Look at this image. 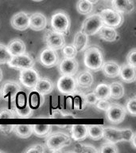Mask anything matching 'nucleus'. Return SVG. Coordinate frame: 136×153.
I'll list each match as a JSON object with an SVG mask.
<instances>
[{"label": "nucleus", "instance_id": "obj_48", "mask_svg": "<svg viewBox=\"0 0 136 153\" xmlns=\"http://www.w3.org/2000/svg\"><path fill=\"white\" fill-rule=\"evenodd\" d=\"M14 124H0V132L7 135L11 133L14 130Z\"/></svg>", "mask_w": 136, "mask_h": 153}, {"label": "nucleus", "instance_id": "obj_7", "mask_svg": "<svg viewBox=\"0 0 136 153\" xmlns=\"http://www.w3.org/2000/svg\"><path fill=\"white\" fill-rule=\"evenodd\" d=\"M102 26H103V24L100 14H92L88 15L84 20L83 23L81 25V30L83 31L88 36L95 35Z\"/></svg>", "mask_w": 136, "mask_h": 153}, {"label": "nucleus", "instance_id": "obj_5", "mask_svg": "<svg viewBox=\"0 0 136 153\" xmlns=\"http://www.w3.org/2000/svg\"><path fill=\"white\" fill-rule=\"evenodd\" d=\"M21 91V85L13 80H7L2 84L0 87V96L5 100L10 101L13 105L17 94Z\"/></svg>", "mask_w": 136, "mask_h": 153}, {"label": "nucleus", "instance_id": "obj_43", "mask_svg": "<svg viewBox=\"0 0 136 153\" xmlns=\"http://www.w3.org/2000/svg\"><path fill=\"white\" fill-rule=\"evenodd\" d=\"M15 118L16 117L12 108H0V119H15Z\"/></svg>", "mask_w": 136, "mask_h": 153}, {"label": "nucleus", "instance_id": "obj_44", "mask_svg": "<svg viewBox=\"0 0 136 153\" xmlns=\"http://www.w3.org/2000/svg\"><path fill=\"white\" fill-rule=\"evenodd\" d=\"M111 102L109 100H105V99H98L97 102L95 103V107L99 110L101 111H106L108 108Z\"/></svg>", "mask_w": 136, "mask_h": 153}, {"label": "nucleus", "instance_id": "obj_53", "mask_svg": "<svg viewBox=\"0 0 136 153\" xmlns=\"http://www.w3.org/2000/svg\"><path fill=\"white\" fill-rule=\"evenodd\" d=\"M107 1H111V2H112V0H107Z\"/></svg>", "mask_w": 136, "mask_h": 153}, {"label": "nucleus", "instance_id": "obj_2", "mask_svg": "<svg viewBox=\"0 0 136 153\" xmlns=\"http://www.w3.org/2000/svg\"><path fill=\"white\" fill-rule=\"evenodd\" d=\"M72 138L69 135L63 131L51 132L45 137V145L48 150L52 152H59L62 148L71 144Z\"/></svg>", "mask_w": 136, "mask_h": 153}, {"label": "nucleus", "instance_id": "obj_42", "mask_svg": "<svg viewBox=\"0 0 136 153\" xmlns=\"http://www.w3.org/2000/svg\"><path fill=\"white\" fill-rule=\"evenodd\" d=\"M46 151L45 144L42 143H35L30 145L25 150V152H36V153H44Z\"/></svg>", "mask_w": 136, "mask_h": 153}, {"label": "nucleus", "instance_id": "obj_52", "mask_svg": "<svg viewBox=\"0 0 136 153\" xmlns=\"http://www.w3.org/2000/svg\"><path fill=\"white\" fill-rule=\"evenodd\" d=\"M34 2H41V1H43V0H33Z\"/></svg>", "mask_w": 136, "mask_h": 153}, {"label": "nucleus", "instance_id": "obj_39", "mask_svg": "<svg viewBox=\"0 0 136 153\" xmlns=\"http://www.w3.org/2000/svg\"><path fill=\"white\" fill-rule=\"evenodd\" d=\"M62 53L64 57H72L74 58L76 57L77 54V50L76 47L72 44H69V45H64V47L62 48Z\"/></svg>", "mask_w": 136, "mask_h": 153}, {"label": "nucleus", "instance_id": "obj_10", "mask_svg": "<svg viewBox=\"0 0 136 153\" xmlns=\"http://www.w3.org/2000/svg\"><path fill=\"white\" fill-rule=\"evenodd\" d=\"M38 61L45 68H52L58 65L60 57L57 50L45 47L41 50L38 56Z\"/></svg>", "mask_w": 136, "mask_h": 153}, {"label": "nucleus", "instance_id": "obj_41", "mask_svg": "<svg viewBox=\"0 0 136 153\" xmlns=\"http://www.w3.org/2000/svg\"><path fill=\"white\" fill-rule=\"evenodd\" d=\"M126 112L131 115L132 117L136 116V98L134 96L132 97H130L126 100Z\"/></svg>", "mask_w": 136, "mask_h": 153}, {"label": "nucleus", "instance_id": "obj_26", "mask_svg": "<svg viewBox=\"0 0 136 153\" xmlns=\"http://www.w3.org/2000/svg\"><path fill=\"white\" fill-rule=\"evenodd\" d=\"M88 36L81 30L78 32H76L74 36L73 43H72V45L76 47V50L79 52H83L88 47Z\"/></svg>", "mask_w": 136, "mask_h": 153}, {"label": "nucleus", "instance_id": "obj_9", "mask_svg": "<svg viewBox=\"0 0 136 153\" xmlns=\"http://www.w3.org/2000/svg\"><path fill=\"white\" fill-rule=\"evenodd\" d=\"M40 74L33 67L21 69L19 74V81L21 85L28 89H33L40 78Z\"/></svg>", "mask_w": 136, "mask_h": 153}, {"label": "nucleus", "instance_id": "obj_46", "mask_svg": "<svg viewBox=\"0 0 136 153\" xmlns=\"http://www.w3.org/2000/svg\"><path fill=\"white\" fill-rule=\"evenodd\" d=\"M122 136H123V141H126V142H130L134 136L133 130L131 128H122Z\"/></svg>", "mask_w": 136, "mask_h": 153}, {"label": "nucleus", "instance_id": "obj_6", "mask_svg": "<svg viewBox=\"0 0 136 153\" xmlns=\"http://www.w3.org/2000/svg\"><path fill=\"white\" fill-rule=\"evenodd\" d=\"M43 41L46 47L51 48L55 50H61L65 45L64 36L52 29H47L45 31L43 36Z\"/></svg>", "mask_w": 136, "mask_h": 153}, {"label": "nucleus", "instance_id": "obj_20", "mask_svg": "<svg viewBox=\"0 0 136 153\" xmlns=\"http://www.w3.org/2000/svg\"><path fill=\"white\" fill-rule=\"evenodd\" d=\"M112 8L122 14H131L135 10L133 0H112Z\"/></svg>", "mask_w": 136, "mask_h": 153}, {"label": "nucleus", "instance_id": "obj_54", "mask_svg": "<svg viewBox=\"0 0 136 153\" xmlns=\"http://www.w3.org/2000/svg\"><path fill=\"white\" fill-rule=\"evenodd\" d=\"M0 152H2V151H1V150H0Z\"/></svg>", "mask_w": 136, "mask_h": 153}, {"label": "nucleus", "instance_id": "obj_34", "mask_svg": "<svg viewBox=\"0 0 136 153\" xmlns=\"http://www.w3.org/2000/svg\"><path fill=\"white\" fill-rule=\"evenodd\" d=\"M76 10L81 14L88 15L93 10V4L88 0H78L76 2Z\"/></svg>", "mask_w": 136, "mask_h": 153}, {"label": "nucleus", "instance_id": "obj_36", "mask_svg": "<svg viewBox=\"0 0 136 153\" xmlns=\"http://www.w3.org/2000/svg\"><path fill=\"white\" fill-rule=\"evenodd\" d=\"M12 54L7 48V45L0 43V65L7 64L12 58Z\"/></svg>", "mask_w": 136, "mask_h": 153}, {"label": "nucleus", "instance_id": "obj_33", "mask_svg": "<svg viewBox=\"0 0 136 153\" xmlns=\"http://www.w3.org/2000/svg\"><path fill=\"white\" fill-rule=\"evenodd\" d=\"M44 101H45L44 96L35 90L32 92L28 97L29 105H30L31 108H33V109L41 107L43 105Z\"/></svg>", "mask_w": 136, "mask_h": 153}, {"label": "nucleus", "instance_id": "obj_16", "mask_svg": "<svg viewBox=\"0 0 136 153\" xmlns=\"http://www.w3.org/2000/svg\"><path fill=\"white\" fill-rule=\"evenodd\" d=\"M76 79V87L80 90H88L92 88L94 83V77L92 71L86 69L79 73Z\"/></svg>", "mask_w": 136, "mask_h": 153}, {"label": "nucleus", "instance_id": "obj_51", "mask_svg": "<svg viewBox=\"0 0 136 153\" xmlns=\"http://www.w3.org/2000/svg\"><path fill=\"white\" fill-rule=\"evenodd\" d=\"M2 77H3V73H2V70L0 69V82L2 81Z\"/></svg>", "mask_w": 136, "mask_h": 153}, {"label": "nucleus", "instance_id": "obj_24", "mask_svg": "<svg viewBox=\"0 0 136 153\" xmlns=\"http://www.w3.org/2000/svg\"><path fill=\"white\" fill-rule=\"evenodd\" d=\"M70 137L75 141H83L88 137V126L86 124H73L70 128Z\"/></svg>", "mask_w": 136, "mask_h": 153}, {"label": "nucleus", "instance_id": "obj_18", "mask_svg": "<svg viewBox=\"0 0 136 153\" xmlns=\"http://www.w3.org/2000/svg\"><path fill=\"white\" fill-rule=\"evenodd\" d=\"M103 139L107 142L117 143L123 141L122 130L115 127H103Z\"/></svg>", "mask_w": 136, "mask_h": 153}, {"label": "nucleus", "instance_id": "obj_14", "mask_svg": "<svg viewBox=\"0 0 136 153\" xmlns=\"http://www.w3.org/2000/svg\"><path fill=\"white\" fill-rule=\"evenodd\" d=\"M10 24L16 30H26L30 26V14L25 11L17 12L11 17Z\"/></svg>", "mask_w": 136, "mask_h": 153}, {"label": "nucleus", "instance_id": "obj_37", "mask_svg": "<svg viewBox=\"0 0 136 153\" xmlns=\"http://www.w3.org/2000/svg\"><path fill=\"white\" fill-rule=\"evenodd\" d=\"M74 152H99V150L94 145L88 143H77L74 147Z\"/></svg>", "mask_w": 136, "mask_h": 153}, {"label": "nucleus", "instance_id": "obj_27", "mask_svg": "<svg viewBox=\"0 0 136 153\" xmlns=\"http://www.w3.org/2000/svg\"><path fill=\"white\" fill-rule=\"evenodd\" d=\"M11 108L16 118H18V119H30L31 117H33V112H34V109L33 108H31L29 103H27L24 107L21 108L17 107L13 105Z\"/></svg>", "mask_w": 136, "mask_h": 153}, {"label": "nucleus", "instance_id": "obj_32", "mask_svg": "<svg viewBox=\"0 0 136 153\" xmlns=\"http://www.w3.org/2000/svg\"><path fill=\"white\" fill-rule=\"evenodd\" d=\"M33 134L40 138H45L52 132V125L50 124H33Z\"/></svg>", "mask_w": 136, "mask_h": 153}, {"label": "nucleus", "instance_id": "obj_13", "mask_svg": "<svg viewBox=\"0 0 136 153\" xmlns=\"http://www.w3.org/2000/svg\"><path fill=\"white\" fill-rule=\"evenodd\" d=\"M57 87L61 93L66 96L69 95L77 88L76 79L74 78L73 76L61 75V76H60V78L57 80Z\"/></svg>", "mask_w": 136, "mask_h": 153}, {"label": "nucleus", "instance_id": "obj_29", "mask_svg": "<svg viewBox=\"0 0 136 153\" xmlns=\"http://www.w3.org/2000/svg\"><path fill=\"white\" fill-rule=\"evenodd\" d=\"M13 131L20 138L27 139L33 134V128L31 124H15Z\"/></svg>", "mask_w": 136, "mask_h": 153}, {"label": "nucleus", "instance_id": "obj_25", "mask_svg": "<svg viewBox=\"0 0 136 153\" xmlns=\"http://www.w3.org/2000/svg\"><path fill=\"white\" fill-rule=\"evenodd\" d=\"M7 48L12 54V56L21 54L26 53V46L23 41L20 38H14L12 39L7 45Z\"/></svg>", "mask_w": 136, "mask_h": 153}, {"label": "nucleus", "instance_id": "obj_23", "mask_svg": "<svg viewBox=\"0 0 136 153\" xmlns=\"http://www.w3.org/2000/svg\"><path fill=\"white\" fill-rule=\"evenodd\" d=\"M96 34L100 39L106 41V42H115L119 38V33L116 31L115 28L104 26V25L100 27Z\"/></svg>", "mask_w": 136, "mask_h": 153}, {"label": "nucleus", "instance_id": "obj_28", "mask_svg": "<svg viewBox=\"0 0 136 153\" xmlns=\"http://www.w3.org/2000/svg\"><path fill=\"white\" fill-rule=\"evenodd\" d=\"M125 94L123 84L120 81H114L110 84V97L114 100L121 99Z\"/></svg>", "mask_w": 136, "mask_h": 153}, {"label": "nucleus", "instance_id": "obj_17", "mask_svg": "<svg viewBox=\"0 0 136 153\" xmlns=\"http://www.w3.org/2000/svg\"><path fill=\"white\" fill-rule=\"evenodd\" d=\"M47 18L41 12H34L30 15V26L29 28L34 31L45 30L47 26Z\"/></svg>", "mask_w": 136, "mask_h": 153}, {"label": "nucleus", "instance_id": "obj_11", "mask_svg": "<svg viewBox=\"0 0 136 153\" xmlns=\"http://www.w3.org/2000/svg\"><path fill=\"white\" fill-rule=\"evenodd\" d=\"M8 66L12 69H25L34 67L35 62L30 55L26 53H21V54L13 56L8 63Z\"/></svg>", "mask_w": 136, "mask_h": 153}, {"label": "nucleus", "instance_id": "obj_45", "mask_svg": "<svg viewBox=\"0 0 136 153\" xmlns=\"http://www.w3.org/2000/svg\"><path fill=\"white\" fill-rule=\"evenodd\" d=\"M135 57H136V49L134 48L132 50L129 51V53L126 55V63L136 67V62H135Z\"/></svg>", "mask_w": 136, "mask_h": 153}, {"label": "nucleus", "instance_id": "obj_47", "mask_svg": "<svg viewBox=\"0 0 136 153\" xmlns=\"http://www.w3.org/2000/svg\"><path fill=\"white\" fill-rule=\"evenodd\" d=\"M98 98L94 93V92H91L87 94H85V101L86 105H95V103L97 102Z\"/></svg>", "mask_w": 136, "mask_h": 153}, {"label": "nucleus", "instance_id": "obj_3", "mask_svg": "<svg viewBox=\"0 0 136 153\" xmlns=\"http://www.w3.org/2000/svg\"><path fill=\"white\" fill-rule=\"evenodd\" d=\"M71 26L70 17L66 11L58 10L51 16V29L64 36L69 34Z\"/></svg>", "mask_w": 136, "mask_h": 153}, {"label": "nucleus", "instance_id": "obj_1", "mask_svg": "<svg viewBox=\"0 0 136 153\" xmlns=\"http://www.w3.org/2000/svg\"><path fill=\"white\" fill-rule=\"evenodd\" d=\"M84 53V65L90 71L97 72L101 69L104 62V54L101 48L92 45L86 48Z\"/></svg>", "mask_w": 136, "mask_h": 153}, {"label": "nucleus", "instance_id": "obj_15", "mask_svg": "<svg viewBox=\"0 0 136 153\" xmlns=\"http://www.w3.org/2000/svg\"><path fill=\"white\" fill-rule=\"evenodd\" d=\"M67 100L69 101L70 107L76 111L83 110L86 106L85 94L83 91L76 88L73 93L68 95Z\"/></svg>", "mask_w": 136, "mask_h": 153}, {"label": "nucleus", "instance_id": "obj_4", "mask_svg": "<svg viewBox=\"0 0 136 153\" xmlns=\"http://www.w3.org/2000/svg\"><path fill=\"white\" fill-rule=\"evenodd\" d=\"M100 14L104 26L119 28L123 23V14L113 8H105L100 11Z\"/></svg>", "mask_w": 136, "mask_h": 153}, {"label": "nucleus", "instance_id": "obj_49", "mask_svg": "<svg viewBox=\"0 0 136 153\" xmlns=\"http://www.w3.org/2000/svg\"><path fill=\"white\" fill-rule=\"evenodd\" d=\"M130 143L132 144V147L135 149L136 148V134L135 133L134 134V136H132V138H131Z\"/></svg>", "mask_w": 136, "mask_h": 153}, {"label": "nucleus", "instance_id": "obj_30", "mask_svg": "<svg viewBox=\"0 0 136 153\" xmlns=\"http://www.w3.org/2000/svg\"><path fill=\"white\" fill-rule=\"evenodd\" d=\"M94 93L97 97L98 99H105L109 100L110 97V84L106 82H101L95 86L94 89Z\"/></svg>", "mask_w": 136, "mask_h": 153}, {"label": "nucleus", "instance_id": "obj_38", "mask_svg": "<svg viewBox=\"0 0 136 153\" xmlns=\"http://www.w3.org/2000/svg\"><path fill=\"white\" fill-rule=\"evenodd\" d=\"M99 152L101 153H117L119 152V150L116 143L106 142L100 146V149Z\"/></svg>", "mask_w": 136, "mask_h": 153}, {"label": "nucleus", "instance_id": "obj_40", "mask_svg": "<svg viewBox=\"0 0 136 153\" xmlns=\"http://www.w3.org/2000/svg\"><path fill=\"white\" fill-rule=\"evenodd\" d=\"M28 103V97H26V94L22 91H20L16 96L14 103L13 104L14 105L18 108L24 107L25 105Z\"/></svg>", "mask_w": 136, "mask_h": 153}, {"label": "nucleus", "instance_id": "obj_12", "mask_svg": "<svg viewBox=\"0 0 136 153\" xmlns=\"http://www.w3.org/2000/svg\"><path fill=\"white\" fill-rule=\"evenodd\" d=\"M79 69L78 62L72 57H64L58 63V71L61 75L75 76Z\"/></svg>", "mask_w": 136, "mask_h": 153}, {"label": "nucleus", "instance_id": "obj_31", "mask_svg": "<svg viewBox=\"0 0 136 153\" xmlns=\"http://www.w3.org/2000/svg\"><path fill=\"white\" fill-rule=\"evenodd\" d=\"M88 126V136L92 140L97 141L103 139V127L100 124H90Z\"/></svg>", "mask_w": 136, "mask_h": 153}, {"label": "nucleus", "instance_id": "obj_35", "mask_svg": "<svg viewBox=\"0 0 136 153\" xmlns=\"http://www.w3.org/2000/svg\"><path fill=\"white\" fill-rule=\"evenodd\" d=\"M50 118L51 119H76V117L72 113H70L62 109H59V108H56L52 111Z\"/></svg>", "mask_w": 136, "mask_h": 153}, {"label": "nucleus", "instance_id": "obj_22", "mask_svg": "<svg viewBox=\"0 0 136 153\" xmlns=\"http://www.w3.org/2000/svg\"><path fill=\"white\" fill-rule=\"evenodd\" d=\"M33 89L43 96L48 95L54 89V84L48 77H40Z\"/></svg>", "mask_w": 136, "mask_h": 153}, {"label": "nucleus", "instance_id": "obj_8", "mask_svg": "<svg viewBox=\"0 0 136 153\" xmlns=\"http://www.w3.org/2000/svg\"><path fill=\"white\" fill-rule=\"evenodd\" d=\"M106 117L112 124H118L123 121L126 116V110L119 103H111L106 111Z\"/></svg>", "mask_w": 136, "mask_h": 153}, {"label": "nucleus", "instance_id": "obj_19", "mask_svg": "<svg viewBox=\"0 0 136 153\" xmlns=\"http://www.w3.org/2000/svg\"><path fill=\"white\" fill-rule=\"evenodd\" d=\"M136 67L129 64H123L120 66L119 75L123 82L127 84L133 83L136 80Z\"/></svg>", "mask_w": 136, "mask_h": 153}, {"label": "nucleus", "instance_id": "obj_21", "mask_svg": "<svg viewBox=\"0 0 136 153\" xmlns=\"http://www.w3.org/2000/svg\"><path fill=\"white\" fill-rule=\"evenodd\" d=\"M103 74L107 77L115 78L119 76L120 71V65L115 61H107L103 62L101 69Z\"/></svg>", "mask_w": 136, "mask_h": 153}, {"label": "nucleus", "instance_id": "obj_50", "mask_svg": "<svg viewBox=\"0 0 136 153\" xmlns=\"http://www.w3.org/2000/svg\"><path fill=\"white\" fill-rule=\"evenodd\" d=\"M88 2H90L92 4H96V3H98V2L100 1V0H88Z\"/></svg>", "mask_w": 136, "mask_h": 153}]
</instances>
